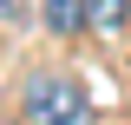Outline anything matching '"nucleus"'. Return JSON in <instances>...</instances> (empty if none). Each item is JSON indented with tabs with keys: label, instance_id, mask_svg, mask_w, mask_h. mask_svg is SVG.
<instances>
[{
	"label": "nucleus",
	"instance_id": "obj_4",
	"mask_svg": "<svg viewBox=\"0 0 131 125\" xmlns=\"http://www.w3.org/2000/svg\"><path fill=\"white\" fill-rule=\"evenodd\" d=\"M0 20H20V0H0Z\"/></svg>",
	"mask_w": 131,
	"mask_h": 125
},
{
	"label": "nucleus",
	"instance_id": "obj_3",
	"mask_svg": "<svg viewBox=\"0 0 131 125\" xmlns=\"http://www.w3.org/2000/svg\"><path fill=\"white\" fill-rule=\"evenodd\" d=\"M46 26L59 33V40H72V33L85 26V0H46Z\"/></svg>",
	"mask_w": 131,
	"mask_h": 125
},
{
	"label": "nucleus",
	"instance_id": "obj_1",
	"mask_svg": "<svg viewBox=\"0 0 131 125\" xmlns=\"http://www.w3.org/2000/svg\"><path fill=\"white\" fill-rule=\"evenodd\" d=\"M20 105H26V125H92V99L72 73H26Z\"/></svg>",
	"mask_w": 131,
	"mask_h": 125
},
{
	"label": "nucleus",
	"instance_id": "obj_2",
	"mask_svg": "<svg viewBox=\"0 0 131 125\" xmlns=\"http://www.w3.org/2000/svg\"><path fill=\"white\" fill-rule=\"evenodd\" d=\"M85 26L105 33V40H118L131 26V0H85Z\"/></svg>",
	"mask_w": 131,
	"mask_h": 125
}]
</instances>
